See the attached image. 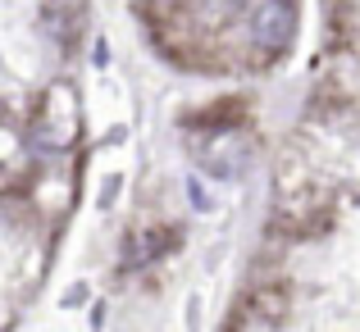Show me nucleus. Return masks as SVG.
<instances>
[{
	"label": "nucleus",
	"mask_w": 360,
	"mask_h": 332,
	"mask_svg": "<svg viewBox=\"0 0 360 332\" xmlns=\"http://www.w3.org/2000/svg\"><path fill=\"white\" fill-rule=\"evenodd\" d=\"M246 36H251L260 60L283 55L292 46V36H297V5L292 0H255L251 18H246Z\"/></svg>",
	"instance_id": "obj_1"
},
{
	"label": "nucleus",
	"mask_w": 360,
	"mask_h": 332,
	"mask_svg": "<svg viewBox=\"0 0 360 332\" xmlns=\"http://www.w3.org/2000/svg\"><path fill=\"white\" fill-rule=\"evenodd\" d=\"M214 150H205V164H210L214 168V173H219V178H233V173H242V164H246V155H251V146H246V141L238 137V132H214Z\"/></svg>",
	"instance_id": "obj_2"
}]
</instances>
